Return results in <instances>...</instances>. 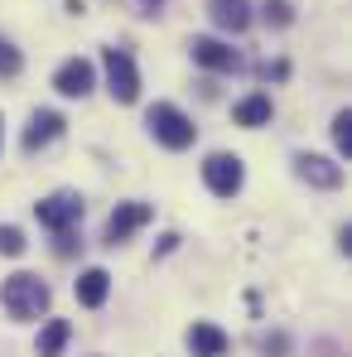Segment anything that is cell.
Segmentation results:
<instances>
[{
  "mask_svg": "<svg viewBox=\"0 0 352 357\" xmlns=\"http://www.w3.org/2000/svg\"><path fill=\"white\" fill-rule=\"evenodd\" d=\"M0 304H5L10 319H39V314L49 309V285H44L39 275L20 271V275H10V280L0 285Z\"/></svg>",
  "mask_w": 352,
  "mask_h": 357,
  "instance_id": "obj_1",
  "label": "cell"
},
{
  "mask_svg": "<svg viewBox=\"0 0 352 357\" xmlns=\"http://www.w3.org/2000/svg\"><path fill=\"white\" fill-rule=\"evenodd\" d=\"M145 126H150V135H155L164 150H188V145H193V135H198V126L183 116L178 107H169V102H155V107H150V116H145Z\"/></svg>",
  "mask_w": 352,
  "mask_h": 357,
  "instance_id": "obj_2",
  "label": "cell"
},
{
  "mask_svg": "<svg viewBox=\"0 0 352 357\" xmlns=\"http://www.w3.org/2000/svg\"><path fill=\"white\" fill-rule=\"evenodd\" d=\"M102 68H107V92L116 97V102H135L140 97V73H135V59L125 54V49H107L102 54Z\"/></svg>",
  "mask_w": 352,
  "mask_h": 357,
  "instance_id": "obj_3",
  "label": "cell"
},
{
  "mask_svg": "<svg viewBox=\"0 0 352 357\" xmlns=\"http://www.w3.org/2000/svg\"><path fill=\"white\" fill-rule=\"evenodd\" d=\"M203 183H208L217 198H232V193H241V183H246V169H241L236 155H208V165H203Z\"/></svg>",
  "mask_w": 352,
  "mask_h": 357,
  "instance_id": "obj_4",
  "label": "cell"
},
{
  "mask_svg": "<svg viewBox=\"0 0 352 357\" xmlns=\"http://www.w3.org/2000/svg\"><path fill=\"white\" fill-rule=\"evenodd\" d=\"M34 218L49 227V232H63V227H77L82 222V198L77 193H54L44 203H34Z\"/></svg>",
  "mask_w": 352,
  "mask_h": 357,
  "instance_id": "obj_5",
  "label": "cell"
},
{
  "mask_svg": "<svg viewBox=\"0 0 352 357\" xmlns=\"http://www.w3.org/2000/svg\"><path fill=\"white\" fill-rule=\"evenodd\" d=\"M150 218H155V208H150V203H121L116 213L107 218V246H116V241H125L130 232H140Z\"/></svg>",
  "mask_w": 352,
  "mask_h": 357,
  "instance_id": "obj_6",
  "label": "cell"
},
{
  "mask_svg": "<svg viewBox=\"0 0 352 357\" xmlns=\"http://www.w3.org/2000/svg\"><path fill=\"white\" fill-rule=\"evenodd\" d=\"M188 49H193V63H203L213 73H241V54L227 49L222 39H193Z\"/></svg>",
  "mask_w": 352,
  "mask_h": 357,
  "instance_id": "obj_7",
  "label": "cell"
},
{
  "mask_svg": "<svg viewBox=\"0 0 352 357\" xmlns=\"http://www.w3.org/2000/svg\"><path fill=\"white\" fill-rule=\"evenodd\" d=\"M294 174L304 183H314V188H338L343 183V165H333L323 155H294Z\"/></svg>",
  "mask_w": 352,
  "mask_h": 357,
  "instance_id": "obj_8",
  "label": "cell"
},
{
  "mask_svg": "<svg viewBox=\"0 0 352 357\" xmlns=\"http://www.w3.org/2000/svg\"><path fill=\"white\" fill-rule=\"evenodd\" d=\"M92 82H97V73H92V63H87V59H68L59 68V77H54V87H59L63 97H87Z\"/></svg>",
  "mask_w": 352,
  "mask_h": 357,
  "instance_id": "obj_9",
  "label": "cell"
},
{
  "mask_svg": "<svg viewBox=\"0 0 352 357\" xmlns=\"http://www.w3.org/2000/svg\"><path fill=\"white\" fill-rule=\"evenodd\" d=\"M112 295V275L102 271V266H92V271H82L77 275V304H87V309H102Z\"/></svg>",
  "mask_w": 352,
  "mask_h": 357,
  "instance_id": "obj_10",
  "label": "cell"
},
{
  "mask_svg": "<svg viewBox=\"0 0 352 357\" xmlns=\"http://www.w3.org/2000/svg\"><path fill=\"white\" fill-rule=\"evenodd\" d=\"M188 348H193V357H227V333L217 324H193Z\"/></svg>",
  "mask_w": 352,
  "mask_h": 357,
  "instance_id": "obj_11",
  "label": "cell"
},
{
  "mask_svg": "<svg viewBox=\"0 0 352 357\" xmlns=\"http://www.w3.org/2000/svg\"><path fill=\"white\" fill-rule=\"evenodd\" d=\"M63 135V116L59 112H34L29 116V130H24V150H44L49 140Z\"/></svg>",
  "mask_w": 352,
  "mask_h": 357,
  "instance_id": "obj_12",
  "label": "cell"
},
{
  "mask_svg": "<svg viewBox=\"0 0 352 357\" xmlns=\"http://www.w3.org/2000/svg\"><path fill=\"white\" fill-rule=\"evenodd\" d=\"M208 10H213V24H217V29H246V24H251V5H246V0H213V5H208Z\"/></svg>",
  "mask_w": 352,
  "mask_h": 357,
  "instance_id": "obj_13",
  "label": "cell"
},
{
  "mask_svg": "<svg viewBox=\"0 0 352 357\" xmlns=\"http://www.w3.org/2000/svg\"><path fill=\"white\" fill-rule=\"evenodd\" d=\"M236 126H270L275 116V107H270V97L266 92H256V97H246V102H236Z\"/></svg>",
  "mask_w": 352,
  "mask_h": 357,
  "instance_id": "obj_14",
  "label": "cell"
},
{
  "mask_svg": "<svg viewBox=\"0 0 352 357\" xmlns=\"http://www.w3.org/2000/svg\"><path fill=\"white\" fill-rule=\"evenodd\" d=\"M68 319H49L44 324V333H39V357H59L63 348H68Z\"/></svg>",
  "mask_w": 352,
  "mask_h": 357,
  "instance_id": "obj_15",
  "label": "cell"
},
{
  "mask_svg": "<svg viewBox=\"0 0 352 357\" xmlns=\"http://www.w3.org/2000/svg\"><path fill=\"white\" fill-rule=\"evenodd\" d=\"M333 140H338V150L352 160V112H338L333 116Z\"/></svg>",
  "mask_w": 352,
  "mask_h": 357,
  "instance_id": "obj_16",
  "label": "cell"
},
{
  "mask_svg": "<svg viewBox=\"0 0 352 357\" xmlns=\"http://www.w3.org/2000/svg\"><path fill=\"white\" fill-rule=\"evenodd\" d=\"M290 20H294V5H290V0H266V24L285 29Z\"/></svg>",
  "mask_w": 352,
  "mask_h": 357,
  "instance_id": "obj_17",
  "label": "cell"
},
{
  "mask_svg": "<svg viewBox=\"0 0 352 357\" xmlns=\"http://www.w3.org/2000/svg\"><path fill=\"white\" fill-rule=\"evenodd\" d=\"M24 251V232L20 227H0V256H20Z\"/></svg>",
  "mask_w": 352,
  "mask_h": 357,
  "instance_id": "obj_18",
  "label": "cell"
},
{
  "mask_svg": "<svg viewBox=\"0 0 352 357\" xmlns=\"http://www.w3.org/2000/svg\"><path fill=\"white\" fill-rule=\"evenodd\" d=\"M20 49H15V44H5V39H0V77H15V73H20Z\"/></svg>",
  "mask_w": 352,
  "mask_h": 357,
  "instance_id": "obj_19",
  "label": "cell"
},
{
  "mask_svg": "<svg viewBox=\"0 0 352 357\" xmlns=\"http://www.w3.org/2000/svg\"><path fill=\"white\" fill-rule=\"evenodd\" d=\"M145 5H150V15H155V5H160V0H145Z\"/></svg>",
  "mask_w": 352,
  "mask_h": 357,
  "instance_id": "obj_20",
  "label": "cell"
},
{
  "mask_svg": "<svg viewBox=\"0 0 352 357\" xmlns=\"http://www.w3.org/2000/svg\"><path fill=\"white\" fill-rule=\"evenodd\" d=\"M0 126H5V121H0ZM0 140H5V130H0Z\"/></svg>",
  "mask_w": 352,
  "mask_h": 357,
  "instance_id": "obj_21",
  "label": "cell"
}]
</instances>
